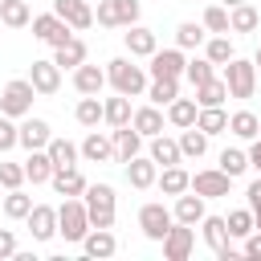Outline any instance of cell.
<instances>
[{
  "mask_svg": "<svg viewBox=\"0 0 261 261\" xmlns=\"http://www.w3.org/2000/svg\"><path fill=\"white\" fill-rule=\"evenodd\" d=\"M90 220H94L98 228H110V220H114V192H110L106 184L90 188Z\"/></svg>",
  "mask_w": 261,
  "mask_h": 261,
  "instance_id": "1",
  "label": "cell"
},
{
  "mask_svg": "<svg viewBox=\"0 0 261 261\" xmlns=\"http://www.w3.org/2000/svg\"><path fill=\"white\" fill-rule=\"evenodd\" d=\"M110 73H114V82H118L122 94H135V90L143 86V73H139L130 61H110Z\"/></svg>",
  "mask_w": 261,
  "mask_h": 261,
  "instance_id": "2",
  "label": "cell"
},
{
  "mask_svg": "<svg viewBox=\"0 0 261 261\" xmlns=\"http://www.w3.org/2000/svg\"><path fill=\"white\" fill-rule=\"evenodd\" d=\"M167 224H171V220H167V212H163L159 204H147V208H143V232H147V237L163 241V237H167Z\"/></svg>",
  "mask_w": 261,
  "mask_h": 261,
  "instance_id": "3",
  "label": "cell"
},
{
  "mask_svg": "<svg viewBox=\"0 0 261 261\" xmlns=\"http://www.w3.org/2000/svg\"><path fill=\"white\" fill-rule=\"evenodd\" d=\"M86 220H90V216H86L77 204H65V208H61V232H65L69 241H77V237L86 232Z\"/></svg>",
  "mask_w": 261,
  "mask_h": 261,
  "instance_id": "4",
  "label": "cell"
},
{
  "mask_svg": "<svg viewBox=\"0 0 261 261\" xmlns=\"http://www.w3.org/2000/svg\"><path fill=\"white\" fill-rule=\"evenodd\" d=\"M228 86H232V94H237V98H245V94L253 90V65L232 61V65H228Z\"/></svg>",
  "mask_w": 261,
  "mask_h": 261,
  "instance_id": "5",
  "label": "cell"
},
{
  "mask_svg": "<svg viewBox=\"0 0 261 261\" xmlns=\"http://www.w3.org/2000/svg\"><path fill=\"white\" fill-rule=\"evenodd\" d=\"M29 98H33V86H29V82H12V86L4 90V110H8V114H20V110L29 106Z\"/></svg>",
  "mask_w": 261,
  "mask_h": 261,
  "instance_id": "6",
  "label": "cell"
},
{
  "mask_svg": "<svg viewBox=\"0 0 261 261\" xmlns=\"http://www.w3.org/2000/svg\"><path fill=\"white\" fill-rule=\"evenodd\" d=\"M196 192L200 196H224L228 192V171H204V175H196Z\"/></svg>",
  "mask_w": 261,
  "mask_h": 261,
  "instance_id": "7",
  "label": "cell"
},
{
  "mask_svg": "<svg viewBox=\"0 0 261 261\" xmlns=\"http://www.w3.org/2000/svg\"><path fill=\"white\" fill-rule=\"evenodd\" d=\"M57 216H61V212H53V208H33V212H29V228H33V237H41V241L53 237V232H57V228H53Z\"/></svg>",
  "mask_w": 261,
  "mask_h": 261,
  "instance_id": "8",
  "label": "cell"
},
{
  "mask_svg": "<svg viewBox=\"0 0 261 261\" xmlns=\"http://www.w3.org/2000/svg\"><path fill=\"white\" fill-rule=\"evenodd\" d=\"M167 257L171 261H184L188 257V249H192V228H167Z\"/></svg>",
  "mask_w": 261,
  "mask_h": 261,
  "instance_id": "9",
  "label": "cell"
},
{
  "mask_svg": "<svg viewBox=\"0 0 261 261\" xmlns=\"http://www.w3.org/2000/svg\"><path fill=\"white\" fill-rule=\"evenodd\" d=\"M135 12H139V4L135 0H110V4H102V20L106 24H114V20H135Z\"/></svg>",
  "mask_w": 261,
  "mask_h": 261,
  "instance_id": "10",
  "label": "cell"
},
{
  "mask_svg": "<svg viewBox=\"0 0 261 261\" xmlns=\"http://www.w3.org/2000/svg\"><path fill=\"white\" fill-rule=\"evenodd\" d=\"M33 29H37L45 41H57V45H65V24H61L57 16H37V20H33Z\"/></svg>",
  "mask_w": 261,
  "mask_h": 261,
  "instance_id": "11",
  "label": "cell"
},
{
  "mask_svg": "<svg viewBox=\"0 0 261 261\" xmlns=\"http://www.w3.org/2000/svg\"><path fill=\"white\" fill-rule=\"evenodd\" d=\"M53 188H57L61 196H73V192H82V188H86V179H82L73 167H61V171L53 175Z\"/></svg>",
  "mask_w": 261,
  "mask_h": 261,
  "instance_id": "12",
  "label": "cell"
},
{
  "mask_svg": "<svg viewBox=\"0 0 261 261\" xmlns=\"http://www.w3.org/2000/svg\"><path fill=\"white\" fill-rule=\"evenodd\" d=\"M57 12H61L69 24H77V29H86V24H90V12H86V4H82V0H57Z\"/></svg>",
  "mask_w": 261,
  "mask_h": 261,
  "instance_id": "13",
  "label": "cell"
},
{
  "mask_svg": "<svg viewBox=\"0 0 261 261\" xmlns=\"http://www.w3.org/2000/svg\"><path fill=\"white\" fill-rule=\"evenodd\" d=\"M45 139H49V126H45L41 118H33V122H24V126H20V143H24L29 151H33V147H41Z\"/></svg>",
  "mask_w": 261,
  "mask_h": 261,
  "instance_id": "14",
  "label": "cell"
},
{
  "mask_svg": "<svg viewBox=\"0 0 261 261\" xmlns=\"http://www.w3.org/2000/svg\"><path fill=\"white\" fill-rule=\"evenodd\" d=\"M184 69V57L179 53H159L155 57V77H175Z\"/></svg>",
  "mask_w": 261,
  "mask_h": 261,
  "instance_id": "15",
  "label": "cell"
},
{
  "mask_svg": "<svg viewBox=\"0 0 261 261\" xmlns=\"http://www.w3.org/2000/svg\"><path fill=\"white\" fill-rule=\"evenodd\" d=\"M126 45H130L135 53H151V49H155V37H151L147 29H130V33H126Z\"/></svg>",
  "mask_w": 261,
  "mask_h": 261,
  "instance_id": "16",
  "label": "cell"
},
{
  "mask_svg": "<svg viewBox=\"0 0 261 261\" xmlns=\"http://www.w3.org/2000/svg\"><path fill=\"white\" fill-rule=\"evenodd\" d=\"M77 90H86V94H98V90H102V73H98L94 65L77 69Z\"/></svg>",
  "mask_w": 261,
  "mask_h": 261,
  "instance_id": "17",
  "label": "cell"
},
{
  "mask_svg": "<svg viewBox=\"0 0 261 261\" xmlns=\"http://www.w3.org/2000/svg\"><path fill=\"white\" fill-rule=\"evenodd\" d=\"M86 249H90V257H106V253H114V237L110 232H94L86 241Z\"/></svg>",
  "mask_w": 261,
  "mask_h": 261,
  "instance_id": "18",
  "label": "cell"
},
{
  "mask_svg": "<svg viewBox=\"0 0 261 261\" xmlns=\"http://www.w3.org/2000/svg\"><path fill=\"white\" fill-rule=\"evenodd\" d=\"M33 86L37 90H53L57 86V69L53 65H33Z\"/></svg>",
  "mask_w": 261,
  "mask_h": 261,
  "instance_id": "19",
  "label": "cell"
},
{
  "mask_svg": "<svg viewBox=\"0 0 261 261\" xmlns=\"http://www.w3.org/2000/svg\"><path fill=\"white\" fill-rule=\"evenodd\" d=\"M200 212H204V208H200V196H184V200H179V220H184V224H196Z\"/></svg>",
  "mask_w": 261,
  "mask_h": 261,
  "instance_id": "20",
  "label": "cell"
},
{
  "mask_svg": "<svg viewBox=\"0 0 261 261\" xmlns=\"http://www.w3.org/2000/svg\"><path fill=\"white\" fill-rule=\"evenodd\" d=\"M49 159H53V167H73V147L69 143H53L49 147Z\"/></svg>",
  "mask_w": 261,
  "mask_h": 261,
  "instance_id": "21",
  "label": "cell"
},
{
  "mask_svg": "<svg viewBox=\"0 0 261 261\" xmlns=\"http://www.w3.org/2000/svg\"><path fill=\"white\" fill-rule=\"evenodd\" d=\"M49 167H53V159H49V155H33V159L24 163V175H33V179H45V175H49Z\"/></svg>",
  "mask_w": 261,
  "mask_h": 261,
  "instance_id": "22",
  "label": "cell"
},
{
  "mask_svg": "<svg viewBox=\"0 0 261 261\" xmlns=\"http://www.w3.org/2000/svg\"><path fill=\"white\" fill-rule=\"evenodd\" d=\"M224 228H228V224H224L220 216H212V220H204V237H208V241H212L216 249H224Z\"/></svg>",
  "mask_w": 261,
  "mask_h": 261,
  "instance_id": "23",
  "label": "cell"
},
{
  "mask_svg": "<svg viewBox=\"0 0 261 261\" xmlns=\"http://www.w3.org/2000/svg\"><path fill=\"white\" fill-rule=\"evenodd\" d=\"M77 61H82V45L77 41H65L57 49V65H77Z\"/></svg>",
  "mask_w": 261,
  "mask_h": 261,
  "instance_id": "24",
  "label": "cell"
},
{
  "mask_svg": "<svg viewBox=\"0 0 261 261\" xmlns=\"http://www.w3.org/2000/svg\"><path fill=\"white\" fill-rule=\"evenodd\" d=\"M220 98H224V86H220V82H212V77H208V82H200V102L216 106Z\"/></svg>",
  "mask_w": 261,
  "mask_h": 261,
  "instance_id": "25",
  "label": "cell"
},
{
  "mask_svg": "<svg viewBox=\"0 0 261 261\" xmlns=\"http://www.w3.org/2000/svg\"><path fill=\"white\" fill-rule=\"evenodd\" d=\"M0 16H4V20H8V24H24V16H29V8H24V4H20V0H8V4H4V12H0Z\"/></svg>",
  "mask_w": 261,
  "mask_h": 261,
  "instance_id": "26",
  "label": "cell"
},
{
  "mask_svg": "<svg viewBox=\"0 0 261 261\" xmlns=\"http://www.w3.org/2000/svg\"><path fill=\"white\" fill-rule=\"evenodd\" d=\"M4 208H8V216H29L33 208H29V196H20V192H12L8 200H4Z\"/></svg>",
  "mask_w": 261,
  "mask_h": 261,
  "instance_id": "27",
  "label": "cell"
},
{
  "mask_svg": "<svg viewBox=\"0 0 261 261\" xmlns=\"http://www.w3.org/2000/svg\"><path fill=\"white\" fill-rule=\"evenodd\" d=\"M151 98L171 102V98H175V77H159V82H155V90H151Z\"/></svg>",
  "mask_w": 261,
  "mask_h": 261,
  "instance_id": "28",
  "label": "cell"
},
{
  "mask_svg": "<svg viewBox=\"0 0 261 261\" xmlns=\"http://www.w3.org/2000/svg\"><path fill=\"white\" fill-rule=\"evenodd\" d=\"M114 143H118V151H122L126 159L139 151V135H135V130H118V139H114Z\"/></svg>",
  "mask_w": 261,
  "mask_h": 261,
  "instance_id": "29",
  "label": "cell"
},
{
  "mask_svg": "<svg viewBox=\"0 0 261 261\" xmlns=\"http://www.w3.org/2000/svg\"><path fill=\"white\" fill-rule=\"evenodd\" d=\"M86 155H90V159H106V155H110V143L98 139V135H90V139H86Z\"/></svg>",
  "mask_w": 261,
  "mask_h": 261,
  "instance_id": "30",
  "label": "cell"
},
{
  "mask_svg": "<svg viewBox=\"0 0 261 261\" xmlns=\"http://www.w3.org/2000/svg\"><path fill=\"white\" fill-rule=\"evenodd\" d=\"M155 159H159V163H175V159H179V147L167 143V139H159V143H155Z\"/></svg>",
  "mask_w": 261,
  "mask_h": 261,
  "instance_id": "31",
  "label": "cell"
},
{
  "mask_svg": "<svg viewBox=\"0 0 261 261\" xmlns=\"http://www.w3.org/2000/svg\"><path fill=\"white\" fill-rule=\"evenodd\" d=\"M220 167H224L228 175H237V171H245V155H241V151H224V155H220Z\"/></svg>",
  "mask_w": 261,
  "mask_h": 261,
  "instance_id": "32",
  "label": "cell"
},
{
  "mask_svg": "<svg viewBox=\"0 0 261 261\" xmlns=\"http://www.w3.org/2000/svg\"><path fill=\"white\" fill-rule=\"evenodd\" d=\"M151 175H155V171H151V163H143V159H135V163H130V179H135L139 188H147V184H151Z\"/></svg>",
  "mask_w": 261,
  "mask_h": 261,
  "instance_id": "33",
  "label": "cell"
},
{
  "mask_svg": "<svg viewBox=\"0 0 261 261\" xmlns=\"http://www.w3.org/2000/svg\"><path fill=\"white\" fill-rule=\"evenodd\" d=\"M188 188V175L179 171V167H171L167 175H163V192H184Z\"/></svg>",
  "mask_w": 261,
  "mask_h": 261,
  "instance_id": "34",
  "label": "cell"
},
{
  "mask_svg": "<svg viewBox=\"0 0 261 261\" xmlns=\"http://www.w3.org/2000/svg\"><path fill=\"white\" fill-rule=\"evenodd\" d=\"M98 114H102V110H98V102H94V98H86V102L77 106V118H82L86 126H94V122H98Z\"/></svg>",
  "mask_w": 261,
  "mask_h": 261,
  "instance_id": "35",
  "label": "cell"
},
{
  "mask_svg": "<svg viewBox=\"0 0 261 261\" xmlns=\"http://www.w3.org/2000/svg\"><path fill=\"white\" fill-rule=\"evenodd\" d=\"M171 118H175L179 126H188V122L196 118V106H192V102H175V106H171Z\"/></svg>",
  "mask_w": 261,
  "mask_h": 261,
  "instance_id": "36",
  "label": "cell"
},
{
  "mask_svg": "<svg viewBox=\"0 0 261 261\" xmlns=\"http://www.w3.org/2000/svg\"><path fill=\"white\" fill-rule=\"evenodd\" d=\"M135 126H139V130H159L163 122H159L155 110H139V114H135Z\"/></svg>",
  "mask_w": 261,
  "mask_h": 261,
  "instance_id": "37",
  "label": "cell"
},
{
  "mask_svg": "<svg viewBox=\"0 0 261 261\" xmlns=\"http://www.w3.org/2000/svg\"><path fill=\"white\" fill-rule=\"evenodd\" d=\"M232 130H237V135H253V130H257V118H253L249 110H241V114L232 118Z\"/></svg>",
  "mask_w": 261,
  "mask_h": 261,
  "instance_id": "38",
  "label": "cell"
},
{
  "mask_svg": "<svg viewBox=\"0 0 261 261\" xmlns=\"http://www.w3.org/2000/svg\"><path fill=\"white\" fill-rule=\"evenodd\" d=\"M249 224H253V216H249V212H232V216H228V232H237V237H245V232H249Z\"/></svg>",
  "mask_w": 261,
  "mask_h": 261,
  "instance_id": "39",
  "label": "cell"
},
{
  "mask_svg": "<svg viewBox=\"0 0 261 261\" xmlns=\"http://www.w3.org/2000/svg\"><path fill=\"white\" fill-rule=\"evenodd\" d=\"M184 151H188V155H200V151H204V135H200V130H188V135H184Z\"/></svg>",
  "mask_w": 261,
  "mask_h": 261,
  "instance_id": "40",
  "label": "cell"
},
{
  "mask_svg": "<svg viewBox=\"0 0 261 261\" xmlns=\"http://www.w3.org/2000/svg\"><path fill=\"white\" fill-rule=\"evenodd\" d=\"M232 24H237V29H253V24H257V12H253V8H237Z\"/></svg>",
  "mask_w": 261,
  "mask_h": 261,
  "instance_id": "41",
  "label": "cell"
},
{
  "mask_svg": "<svg viewBox=\"0 0 261 261\" xmlns=\"http://www.w3.org/2000/svg\"><path fill=\"white\" fill-rule=\"evenodd\" d=\"M106 114H110V122H126V102H122V98H114V102L106 106Z\"/></svg>",
  "mask_w": 261,
  "mask_h": 261,
  "instance_id": "42",
  "label": "cell"
},
{
  "mask_svg": "<svg viewBox=\"0 0 261 261\" xmlns=\"http://www.w3.org/2000/svg\"><path fill=\"white\" fill-rule=\"evenodd\" d=\"M200 126H204V130H220V126H224V114H220V110H208V114L200 118Z\"/></svg>",
  "mask_w": 261,
  "mask_h": 261,
  "instance_id": "43",
  "label": "cell"
},
{
  "mask_svg": "<svg viewBox=\"0 0 261 261\" xmlns=\"http://www.w3.org/2000/svg\"><path fill=\"white\" fill-rule=\"evenodd\" d=\"M200 41V29L196 24H179V45H196Z\"/></svg>",
  "mask_w": 261,
  "mask_h": 261,
  "instance_id": "44",
  "label": "cell"
},
{
  "mask_svg": "<svg viewBox=\"0 0 261 261\" xmlns=\"http://www.w3.org/2000/svg\"><path fill=\"white\" fill-rule=\"evenodd\" d=\"M228 57H232L228 41H212V61H228Z\"/></svg>",
  "mask_w": 261,
  "mask_h": 261,
  "instance_id": "45",
  "label": "cell"
},
{
  "mask_svg": "<svg viewBox=\"0 0 261 261\" xmlns=\"http://www.w3.org/2000/svg\"><path fill=\"white\" fill-rule=\"evenodd\" d=\"M188 73H192V82H196V86H200V82H208V77H212V69H208V65H204V61H196V65H192V69H188Z\"/></svg>",
  "mask_w": 261,
  "mask_h": 261,
  "instance_id": "46",
  "label": "cell"
},
{
  "mask_svg": "<svg viewBox=\"0 0 261 261\" xmlns=\"http://www.w3.org/2000/svg\"><path fill=\"white\" fill-rule=\"evenodd\" d=\"M0 179H4V184H20V167H16V163H4V167H0Z\"/></svg>",
  "mask_w": 261,
  "mask_h": 261,
  "instance_id": "47",
  "label": "cell"
},
{
  "mask_svg": "<svg viewBox=\"0 0 261 261\" xmlns=\"http://www.w3.org/2000/svg\"><path fill=\"white\" fill-rule=\"evenodd\" d=\"M16 139H20V135H16V130H12L8 122H0V147H12Z\"/></svg>",
  "mask_w": 261,
  "mask_h": 261,
  "instance_id": "48",
  "label": "cell"
},
{
  "mask_svg": "<svg viewBox=\"0 0 261 261\" xmlns=\"http://www.w3.org/2000/svg\"><path fill=\"white\" fill-rule=\"evenodd\" d=\"M208 24H212V29H224V24H228V16H224L220 8H212V12H208Z\"/></svg>",
  "mask_w": 261,
  "mask_h": 261,
  "instance_id": "49",
  "label": "cell"
},
{
  "mask_svg": "<svg viewBox=\"0 0 261 261\" xmlns=\"http://www.w3.org/2000/svg\"><path fill=\"white\" fill-rule=\"evenodd\" d=\"M12 253V232H0V257Z\"/></svg>",
  "mask_w": 261,
  "mask_h": 261,
  "instance_id": "50",
  "label": "cell"
},
{
  "mask_svg": "<svg viewBox=\"0 0 261 261\" xmlns=\"http://www.w3.org/2000/svg\"><path fill=\"white\" fill-rule=\"evenodd\" d=\"M249 200H253V208H257V212H261V179H257V184H253V188H249Z\"/></svg>",
  "mask_w": 261,
  "mask_h": 261,
  "instance_id": "51",
  "label": "cell"
},
{
  "mask_svg": "<svg viewBox=\"0 0 261 261\" xmlns=\"http://www.w3.org/2000/svg\"><path fill=\"white\" fill-rule=\"evenodd\" d=\"M245 253H249V257H261V237H253V241H249V249H245Z\"/></svg>",
  "mask_w": 261,
  "mask_h": 261,
  "instance_id": "52",
  "label": "cell"
},
{
  "mask_svg": "<svg viewBox=\"0 0 261 261\" xmlns=\"http://www.w3.org/2000/svg\"><path fill=\"white\" fill-rule=\"evenodd\" d=\"M253 163H257V167H261V143H257V147H253Z\"/></svg>",
  "mask_w": 261,
  "mask_h": 261,
  "instance_id": "53",
  "label": "cell"
},
{
  "mask_svg": "<svg viewBox=\"0 0 261 261\" xmlns=\"http://www.w3.org/2000/svg\"><path fill=\"white\" fill-rule=\"evenodd\" d=\"M257 216H261V212H257ZM257 228H261V220H257Z\"/></svg>",
  "mask_w": 261,
  "mask_h": 261,
  "instance_id": "54",
  "label": "cell"
},
{
  "mask_svg": "<svg viewBox=\"0 0 261 261\" xmlns=\"http://www.w3.org/2000/svg\"><path fill=\"white\" fill-rule=\"evenodd\" d=\"M257 65H261V53H257Z\"/></svg>",
  "mask_w": 261,
  "mask_h": 261,
  "instance_id": "55",
  "label": "cell"
},
{
  "mask_svg": "<svg viewBox=\"0 0 261 261\" xmlns=\"http://www.w3.org/2000/svg\"><path fill=\"white\" fill-rule=\"evenodd\" d=\"M228 4H237V0H228Z\"/></svg>",
  "mask_w": 261,
  "mask_h": 261,
  "instance_id": "56",
  "label": "cell"
}]
</instances>
